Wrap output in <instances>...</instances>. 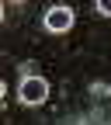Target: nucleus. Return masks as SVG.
Returning <instances> with one entry per match:
<instances>
[{
    "label": "nucleus",
    "instance_id": "f257e3e1",
    "mask_svg": "<svg viewBox=\"0 0 111 125\" xmlns=\"http://www.w3.org/2000/svg\"><path fill=\"white\" fill-rule=\"evenodd\" d=\"M45 97H49V80H42V76H24L21 83V104H42Z\"/></svg>",
    "mask_w": 111,
    "mask_h": 125
},
{
    "label": "nucleus",
    "instance_id": "f03ea898",
    "mask_svg": "<svg viewBox=\"0 0 111 125\" xmlns=\"http://www.w3.org/2000/svg\"><path fill=\"white\" fill-rule=\"evenodd\" d=\"M45 28L56 31V35H59V31H70L73 28V10L70 7H49V10H45Z\"/></svg>",
    "mask_w": 111,
    "mask_h": 125
},
{
    "label": "nucleus",
    "instance_id": "7ed1b4c3",
    "mask_svg": "<svg viewBox=\"0 0 111 125\" xmlns=\"http://www.w3.org/2000/svg\"><path fill=\"white\" fill-rule=\"evenodd\" d=\"M97 10L104 14V18H111V0H101V4H97Z\"/></svg>",
    "mask_w": 111,
    "mask_h": 125
}]
</instances>
